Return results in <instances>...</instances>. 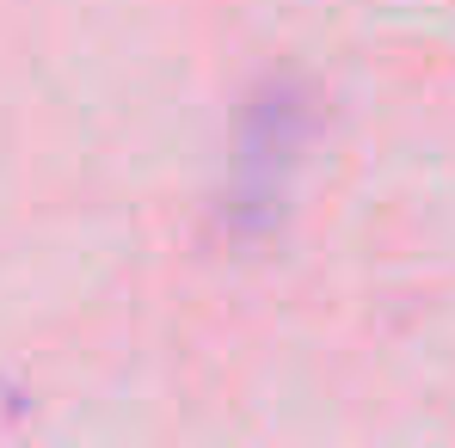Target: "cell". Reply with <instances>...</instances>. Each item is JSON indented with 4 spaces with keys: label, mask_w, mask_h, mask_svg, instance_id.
I'll return each instance as SVG.
<instances>
[{
    "label": "cell",
    "mask_w": 455,
    "mask_h": 448,
    "mask_svg": "<svg viewBox=\"0 0 455 448\" xmlns=\"http://www.w3.org/2000/svg\"><path fill=\"white\" fill-rule=\"evenodd\" d=\"M307 111L290 86L265 92L246 117V153L234 166V191H240V209L252 216H271V203L283 197V172L296 166V148H302Z\"/></svg>",
    "instance_id": "1"
}]
</instances>
